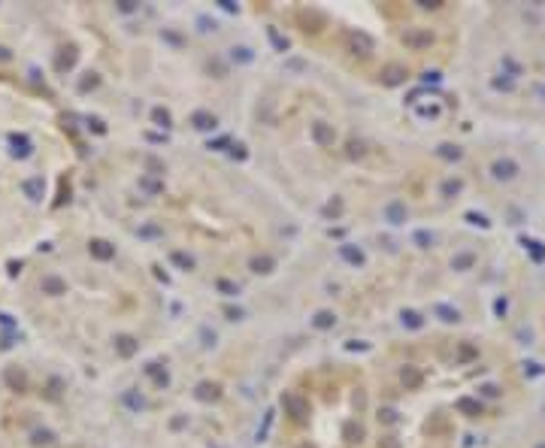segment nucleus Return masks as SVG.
<instances>
[{"instance_id":"nucleus-1","label":"nucleus","mask_w":545,"mask_h":448,"mask_svg":"<svg viewBox=\"0 0 545 448\" xmlns=\"http://www.w3.org/2000/svg\"><path fill=\"white\" fill-rule=\"evenodd\" d=\"M512 173H515V164H509V161L497 164V176H512Z\"/></svg>"},{"instance_id":"nucleus-2","label":"nucleus","mask_w":545,"mask_h":448,"mask_svg":"<svg viewBox=\"0 0 545 448\" xmlns=\"http://www.w3.org/2000/svg\"><path fill=\"white\" fill-rule=\"evenodd\" d=\"M539 448H545V445H539Z\"/></svg>"}]
</instances>
